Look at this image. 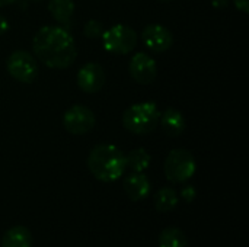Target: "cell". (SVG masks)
Listing matches in <instances>:
<instances>
[{
	"instance_id": "cell-10",
	"label": "cell",
	"mask_w": 249,
	"mask_h": 247,
	"mask_svg": "<svg viewBox=\"0 0 249 247\" xmlns=\"http://www.w3.org/2000/svg\"><path fill=\"white\" fill-rule=\"evenodd\" d=\"M105 80H107L105 71H104L102 66H99L98 63L85 64L77 71V76H76L77 86L85 93H96V92H99L104 87Z\"/></svg>"
},
{
	"instance_id": "cell-24",
	"label": "cell",
	"mask_w": 249,
	"mask_h": 247,
	"mask_svg": "<svg viewBox=\"0 0 249 247\" xmlns=\"http://www.w3.org/2000/svg\"><path fill=\"white\" fill-rule=\"evenodd\" d=\"M32 1H41V0H32Z\"/></svg>"
},
{
	"instance_id": "cell-15",
	"label": "cell",
	"mask_w": 249,
	"mask_h": 247,
	"mask_svg": "<svg viewBox=\"0 0 249 247\" xmlns=\"http://www.w3.org/2000/svg\"><path fill=\"white\" fill-rule=\"evenodd\" d=\"M178 194L172 188H162L155 195V208L159 213H169L178 205Z\"/></svg>"
},
{
	"instance_id": "cell-18",
	"label": "cell",
	"mask_w": 249,
	"mask_h": 247,
	"mask_svg": "<svg viewBox=\"0 0 249 247\" xmlns=\"http://www.w3.org/2000/svg\"><path fill=\"white\" fill-rule=\"evenodd\" d=\"M105 32L104 29V25L99 22V20H95V19H90L85 23V28H83V33L86 38L89 39H96V38H101L102 33Z\"/></svg>"
},
{
	"instance_id": "cell-3",
	"label": "cell",
	"mask_w": 249,
	"mask_h": 247,
	"mask_svg": "<svg viewBox=\"0 0 249 247\" xmlns=\"http://www.w3.org/2000/svg\"><path fill=\"white\" fill-rule=\"evenodd\" d=\"M160 112L153 102H140L127 108L123 114V125L128 132L144 135L152 132L159 124Z\"/></svg>"
},
{
	"instance_id": "cell-16",
	"label": "cell",
	"mask_w": 249,
	"mask_h": 247,
	"mask_svg": "<svg viewBox=\"0 0 249 247\" xmlns=\"http://www.w3.org/2000/svg\"><path fill=\"white\" fill-rule=\"evenodd\" d=\"M159 247H187L188 239L178 227H166L159 236Z\"/></svg>"
},
{
	"instance_id": "cell-19",
	"label": "cell",
	"mask_w": 249,
	"mask_h": 247,
	"mask_svg": "<svg viewBox=\"0 0 249 247\" xmlns=\"http://www.w3.org/2000/svg\"><path fill=\"white\" fill-rule=\"evenodd\" d=\"M181 197H182L184 201H187V202L194 201V198H196V189H194V186H185V188L182 189V192H181Z\"/></svg>"
},
{
	"instance_id": "cell-25",
	"label": "cell",
	"mask_w": 249,
	"mask_h": 247,
	"mask_svg": "<svg viewBox=\"0 0 249 247\" xmlns=\"http://www.w3.org/2000/svg\"><path fill=\"white\" fill-rule=\"evenodd\" d=\"M162 1H168V0H162Z\"/></svg>"
},
{
	"instance_id": "cell-8",
	"label": "cell",
	"mask_w": 249,
	"mask_h": 247,
	"mask_svg": "<svg viewBox=\"0 0 249 247\" xmlns=\"http://www.w3.org/2000/svg\"><path fill=\"white\" fill-rule=\"evenodd\" d=\"M130 76L139 84H150L158 76V67L155 60L146 52H137L130 60Z\"/></svg>"
},
{
	"instance_id": "cell-17",
	"label": "cell",
	"mask_w": 249,
	"mask_h": 247,
	"mask_svg": "<svg viewBox=\"0 0 249 247\" xmlns=\"http://www.w3.org/2000/svg\"><path fill=\"white\" fill-rule=\"evenodd\" d=\"M127 160V167H130L133 172H144L150 166V154L144 148H134L125 156Z\"/></svg>"
},
{
	"instance_id": "cell-12",
	"label": "cell",
	"mask_w": 249,
	"mask_h": 247,
	"mask_svg": "<svg viewBox=\"0 0 249 247\" xmlns=\"http://www.w3.org/2000/svg\"><path fill=\"white\" fill-rule=\"evenodd\" d=\"M159 122L162 125L163 132L166 135H169V137L181 135L184 132V130H185V125H187L184 115L175 108L165 109L159 116Z\"/></svg>"
},
{
	"instance_id": "cell-11",
	"label": "cell",
	"mask_w": 249,
	"mask_h": 247,
	"mask_svg": "<svg viewBox=\"0 0 249 247\" xmlns=\"http://www.w3.org/2000/svg\"><path fill=\"white\" fill-rule=\"evenodd\" d=\"M124 191L131 201H142L150 194V182L149 178L143 172H133L124 179Z\"/></svg>"
},
{
	"instance_id": "cell-13",
	"label": "cell",
	"mask_w": 249,
	"mask_h": 247,
	"mask_svg": "<svg viewBox=\"0 0 249 247\" xmlns=\"http://www.w3.org/2000/svg\"><path fill=\"white\" fill-rule=\"evenodd\" d=\"M1 247H32V234L23 226H13L4 233Z\"/></svg>"
},
{
	"instance_id": "cell-22",
	"label": "cell",
	"mask_w": 249,
	"mask_h": 247,
	"mask_svg": "<svg viewBox=\"0 0 249 247\" xmlns=\"http://www.w3.org/2000/svg\"><path fill=\"white\" fill-rule=\"evenodd\" d=\"M229 0H213V6L214 7H225L228 6Z\"/></svg>"
},
{
	"instance_id": "cell-6",
	"label": "cell",
	"mask_w": 249,
	"mask_h": 247,
	"mask_svg": "<svg viewBox=\"0 0 249 247\" xmlns=\"http://www.w3.org/2000/svg\"><path fill=\"white\" fill-rule=\"evenodd\" d=\"M9 74L20 83H32L38 76V63L32 54L25 49L13 51L6 61Z\"/></svg>"
},
{
	"instance_id": "cell-2",
	"label": "cell",
	"mask_w": 249,
	"mask_h": 247,
	"mask_svg": "<svg viewBox=\"0 0 249 247\" xmlns=\"http://www.w3.org/2000/svg\"><path fill=\"white\" fill-rule=\"evenodd\" d=\"M90 173L101 182H115L127 169L124 153L112 144L95 146L88 157Z\"/></svg>"
},
{
	"instance_id": "cell-1",
	"label": "cell",
	"mask_w": 249,
	"mask_h": 247,
	"mask_svg": "<svg viewBox=\"0 0 249 247\" xmlns=\"http://www.w3.org/2000/svg\"><path fill=\"white\" fill-rule=\"evenodd\" d=\"M32 49L35 57L50 68H67L77 55L73 36L61 26H44L34 39Z\"/></svg>"
},
{
	"instance_id": "cell-20",
	"label": "cell",
	"mask_w": 249,
	"mask_h": 247,
	"mask_svg": "<svg viewBox=\"0 0 249 247\" xmlns=\"http://www.w3.org/2000/svg\"><path fill=\"white\" fill-rule=\"evenodd\" d=\"M235 6L242 10L244 13H248L249 12V1L248 0H235Z\"/></svg>"
},
{
	"instance_id": "cell-9",
	"label": "cell",
	"mask_w": 249,
	"mask_h": 247,
	"mask_svg": "<svg viewBox=\"0 0 249 247\" xmlns=\"http://www.w3.org/2000/svg\"><path fill=\"white\" fill-rule=\"evenodd\" d=\"M142 39H143V44L150 51H155V52H165L174 44L172 32L159 23L147 25L142 32Z\"/></svg>"
},
{
	"instance_id": "cell-14",
	"label": "cell",
	"mask_w": 249,
	"mask_h": 247,
	"mask_svg": "<svg viewBox=\"0 0 249 247\" xmlns=\"http://www.w3.org/2000/svg\"><path fill=\"white\" fill-rule=\"evenodd\" d=\"M48 10L58 23L66 25L74 12V3L73 0H50Z\"/></svg>"
},
{
	"instance_id": "cell-5",
	"label": "cell",
	"mask_w": 249,
	"mask_h": 247,
	"mask_svg": "<svg viewBox=\"0 0 249 247\" xmlns=\"http://www.w3.org/2000/svg\"><path fill=\"white\" fill-rule=\"evenodd\" d=\"M102 42L112 54H128L137 45V33L127 25H114L102 33Z\"/></svg>"
},
{
	"instance_id": "cell-4",
	"label": "cell",
	"mask_w": 249,
	"mask_h": 247,
	"mask_svg": "<svg viewBox=\"0 0 249 247\" xmlns=\"http://www.w3.org/2000/svg\"><path fill=\"white\" fill-rule=\"evenodd\" d=\"M196 159L187 148H174L163 165L165 176L172 183H184L196 173Z\"/></svg>"
},
{
	"instance_id": "cell-23",
	"label": "cell",
	"mask_w": 249,
	"mask_h": 247,
	"mask_svg": "<svg viewBox=\"0 0 249 247\" xmlns=\"http://www.w3.org/2000/svg\"><path fill=\"white\" fill-rule=\"evenodd\" d=\"M16 0H0V7H4V6H9L12 3H15Z\"/></svg>"
},
{
	"instance_id": "cell-21",
	"label": "cell",
	"mask_w": 249,
	"mask_h": 247,
	"mask_svg": "<svg viewBox=\"0 0 249 247\" xmlns=\"http://www.w3.org/2000/svg\"><path fill=\"white\" fill-rule=\"evenodd\" d=\"M7 29H9V23H7V20L0 15V36L4 35V33L7 32Z\"/></svg>"
},
{
	"instance_id": "cell-7",
	"label": "cell",
	"mask_w": 249,
	"mask_h": 247,
	"mask_svg": "<svg viewBox=\"0 0 249 247\" xmlns=\"http://www.w3.org/2000/svg\"><path fill=\"white\" fill-rule=\"evenodd\" d=\"M95 114L83 105H73L63 115V125L66 131L73 135L90 132L95 127Z\"/></svg>"
}]
</instances>
